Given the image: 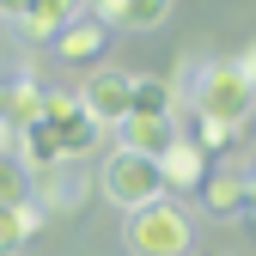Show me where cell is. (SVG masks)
Instances as JSON below:
<instances>
[{
  "instance_id": "cell-13",
  "label": "cell",
  "mask_w": 256,
  "mask_h": 256,
  "mask_svg": "<svg viewBox=\"0 0 256 256\" xmlns=\"http://www.w3.org/2000/svg\"><path fill=\"white\" fill-rule=\"evenodd\" d=\"M43 226V214H37V196L30 202H0V256H18L30 244V232Z\"/></svg>"
},
{
  "instance_id": "cell-15",
  "label": "cell",
  "mask_w": 256,
  "mask_h": 256,
  "mask_svg": "<svg viewBox=\"0 0 256 256\" xmlns=\"http://www.w3.org/2000/svg\"><path fill=\"white\" fill-rule=\"evenodd\" d=\"M74 202H86V177H74L68 165L43 171V202L37 208H74Z\"/></svg>"
},
{
  "instance_id": "cell-16",
  "label": "cell",
  "mask_w": 256,
  "mask_h": 256,
  "mask_svg": "<svg viewBox=\"0 0 256 256\" xmlns=\"http://www.w3.org/2000/svg\"><path fill=\"white\" fill-rule=\"evenodd\" d=\"M0 202H30V171H24L18 152L0 158Z\"/></svg>"
},
{
  "instance_id": "cell-11",
  "label": "cell",
  "mask_w": 256,
  "mask_h": 256,
  "mask_svg": "<svg viewBox=\"0 0 256 256\" xmlns=\"http://www.w3.org/2000/svg\"><path fill=\"white\" fill-rule=\"evenodd\" d=\"M43 98L49 92L30 80V74H12V80H0V122H12V128H30L43 116Z\"/></svg>"
},
{
  "instance_id": "cell-10",
  "label": "cell",
  "mask_w": 256,
  "mask_h": 256,
  "mask_svg": "<svg viewBox=\"0 0 256 256\" xmlns=\"http://www.w3.org/2000/svg\"><path fill=\"white\" fill-rule=\"evenodd\" d=\"M80 12H86V0H24L18 30H24L30 43H55V37H61V30H68Z\"/></svg>"
},
{
  "instance_id": "cell-3",
  "label": "cell",
  "mask_w": 256,
  "mask_h": 256,
  "mask_svg": "<svg viewBox=\"0 0 256 256\" xmlns=\"http://www.w3.org/2000/svg\"><path fill=\"white\" fill-rule=\"evenodd\" d=\"M98 189L116 202V208H152V202H165V177H158V158H140V152H110L104 158V177H98Z\"/></svg>"
},
{
  "instance_id": "cell-7",
  "label": "cell",
  "mask_w": 256,
  "mask_h": 256,
  "mask_svg": "<svg viewBox=\"0 0 256 256\" xmlns=\"http://www.w3.org/2000/svg\"><path fill=\"white\" fill-rule=\"evenodd\" d=\"M177 140H183L177 116H122L116 122V146L122 152H140V158H165Z\"/></svg>"
},
{
  "instance_id": "cell-4",
  "label": "cell",
  "mask_w": 256,
  "mask_h": 256,
  "mask_svg": "<svg viewBox=\"0 0 256 256\" xmlns=\"http://www.w3.org/2000/svg\"><path fill=\"white\" fill-rule=\"evenodd\" d=\"M37 122H43L49 134H55V146L68 152V158L92 152V146H98V134H104V128H98V116H92V110L80 104V92H49V98H43V116H37Z\"/></svg>"
},
{
  "instance_id": "cell-20",
  "label": "cell",
  "mask_w": 256,
  "mask_h": 256,
  "mask_svg": "<svg viewBox=\"0 0 256 256\" xmlns=\"http://www.w3.org/2000/svg\"><path fill=\"white\" fill-rule=\"evenodd\" d=\"M24 12V0H0V18H18Z\"/></svg>"
},
{
  "instance_id": "cell-12",
  "label": "cell",
  "mask_w": 256,
  "mask_h": 256,
  "mask_svg": "<svg viewBox=\"0 0 256 256\" xmlns=\"http://www.w3.org/2000/svg\"><path fill=\"white\" fill-rule=\"evenodd\" d=\"M104 43H110V24H104V18H92V12H80V18L61 30L49 49H55L61 61H98V55H104Z\"/></svg>"
},
{
  "instance_id": "cell-17",
  "label": "cell",
  "mask_w": 256,
  "mask_h": 256,
  "mask_svg": "<svg viewBox=\"0 0 256 256\" xmlns=\"http://www.w3.org/2000/svg\"><path fill=\"white\" fill-rule=\"evenodd\" d=\"M232 140H238V128H232V122H220V116H196V146H202L208 158H214V152H226Z\"/></svg>"
},
{
  "instance_id": "cell-19",
  "label": "cell",
  "mask_w": 256,
  "mask_h": 256,
  "mask_svg": "<svg viewBox=\"0 0 256 256\" xmlns=\"http://www.w3.org/2000/svg\"><path fill=\"white\" fill-rule=\"evenodd\" d=\"M238 68H244V74H250V86H256V43H250V49L238 55Z\"/></svg>"
},
{
  "instance_id": "cell-22",
  "label": "cell",
  "mask_w": 256,
  "mask_h": 256,
  "mask_svg": "<svg viewBox=\"0 0 256 256\" xmlns=\"http://www.w3.org/2000/svg\"><path fill=\"white\" fill-rule=\"evenodd\" d=\"M250 226H256V208H250Z\"/></svg>"
},
{
  "instance_id": "cell-6",
  "label": "cell",
  "mask_w": 256,
  "mask_h": 256,
  "mask_svg": "<svg viewBox=\"0 0 256 256\" xmlns=\"http://www.w3.org/2000/svg\"><path fill=\"white\" fill-rule=\"evenodd\" d=\"M128 92H134V74H122V68H98L86 86H80V104L98 116V128H116L128 116Z\"/></svg>"
},
{
  "instance_id": "cell-9",
  "label": "cell",
  "mask_w": 256,
  "mask_h": 256,
  "mask_svg": "<svg viewBox=\"0 0 256 256\" xmlns=\"http://www.w3.org/2000/svg\"><path fill=\"white\" fill-rule=\"evenodd\" d=\"M86 12L104 18L110 30H158L171 0H86Z\"/></svg>"
},
{
  "instance_id": "cell-1",
  "label": "cell",
  "mask_w": 256,
  "mask_h": 256,
  "mask_svg": "<svg viewBox=\"0 0 256 256\" xmlns=\"http://www.w3.org/2000/svg\"><path fill=\"white\" fill-rule=\"evenodd\" d=\"M189 104H196V116H220V122L244 128L250 110H256V86H250V74L238 68V55H226V61H208V68L196 74Z\"/></svg>"
},
{
  "instance_id": "cell-21",
  "label": "cell",
  "mask_w": 256,
  "mask_h": 256,
  "mask_svg": "<svg viewBox=\"0 0 256 256\" xmlns=\"http://www.w3.org/2000/svg\"><path fill=\"white\" fill-rule=\"evenodd\" d=\"M244 177H250V189H256V158H250V171H244Z\"/></svg>"
},
{
  "instance_id": "cell-18",
  "label": "cell",
  "mask_w": 256,
  "mask_h": 256,
  "mask_svg": "<svg viewBox=\"0 0 256 256\" xmlns=\"http://www.w3.org/2000/svg\"><path fill=\"white\" fill-rule=\"evenodd\" d=\"M6 152H18V128H12V122H0V158H6Z\"/></svg>"
},
{
  "instance_id": "cell-8",
  "label": "cell",
  "mask_w": 256,
  "mask_h": 256,
  "mask_svg": "<svg viewBox=\"0 0 256 256\" xmlns=\"http://www.w3.org/2000/svg\"><path fill=\"white\" fill-rule=\"evenodd\" d=\"M208 171H214V158L196 146V140H177L165 158H158V177H165V196H196V189L208 183Z\"/></svg>"
},
{
  "instance_id": "cell-2",
  "label": "cell",
  "mask_w": 256,
  "mask_h": 256,
  "mask_svg": "<svg viewBox=\"0 0 256 256\" xmlns=\"http://www.w3.org/2000/svg\"><path fill=\"white\" fill-rule=\"evenodd\" d=\"M122 244H128V256H189V214L177 202L134 208L122 226Z\"/></svg>"
},
{
  "instance_id": "cell-5",
  "label": "cell",
  "mask_w": 256,
  "mask_h": 256,
  "mask_svg": "<svg viewBox=\"0 0 256 256\" xmlns=\"http://www.w3.org/2000/svg\"><path fill=\"white\" fill-rule=\"evenodd\" d=\"M196 202H202V214H208V220H250L256 189H250V177H244V171H208V183L196 189Z\"/></svg>"
},
{
  "instance_id": "cell-14",
  "label": "cell",
  "mask_w": 256,
  "mask_h": 256,
  "mask_svg": "<svg viewBox=\"0 0 256 256\" xmlns=\"http://www.w3.org/2000/svg\"><path fill=\"white\" fill-rule=\"evenodd\" d=\"M128 116H177V86H171V80H158V74H134Z\"/></svg>"
}]
</instances>
